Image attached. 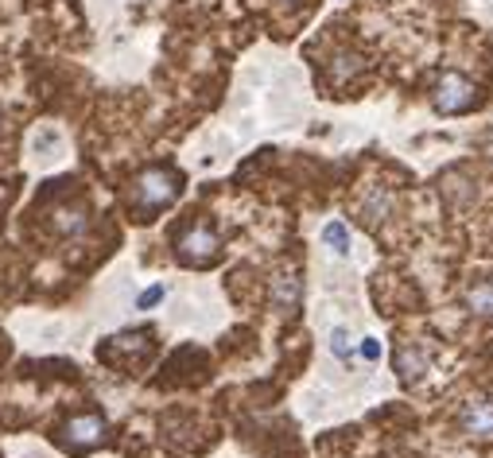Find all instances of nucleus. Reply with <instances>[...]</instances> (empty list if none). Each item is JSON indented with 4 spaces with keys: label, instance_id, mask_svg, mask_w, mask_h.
Instances as JSON below:
<instances>
[{
    "label": "nucleus",
    "instance_id": "obj_3",
    "mask_svg": "<svg viewBox=\"0 0 493 458\" xmlns=\"http://www.w3.org/2000/svg\"><path fill=\"white\" fill-rule=\"evenodd\" d=\"M431 105L443 113V117H454V113H466L474 105V86L466 82L463 74H443L431 90Z\"/></svg>",
    "mask_w": 493,
    "mask_h": 458
},
{
    "label": "nucleus",
    "instance_id": "obj_11",
    "mask_svg": "<svg viewBox=\"0 0 493 458\" xmlns=\"http://www.w3.org/2000/svg\"><path fill=\"white\" fill-rule=\"evenodd\" d=\"M323 241L331 245V249H334L338 256H346V253H350V229L342 226V221H326V226H323Z\"/></svg>",
    "mask_w": 493,
    "mask_h": 458
},
{
    "label": "nucleus",
    "instance_id": "obj_14",
    "mask_svg": "<svg viewBox=\"0 0 493 458\" xmlns=\"http://www.w3.org/2000/svg\"><path fill=\"white\" fill-rule=\"evenodd\" d=\"M361 358H366V361H377L381 358V342H377V338H366V342H361Z\"/></svg>",
    "mask_w": 493,
    "mask_h": 458
},
{
    "label": "nucleus",
    "instance_id": "obj_10",
    "mask_svg": "<svg viewBox=\"0 0 493 458\" xmlns=\"http://www.w3.org/2000/svg\"><path fill=\"white\" fill-rule=\"evenodd\" d=\"M389 206H393V191H389V186H377V191L369 194V203H366V218L377 226V221L389 214Z\"/></svg>",
    "mask_w": 493,
    "mask_h": 458
},
{
    "label": "nucleus",
    "instance_id": "obj_15",
    "mask_svg": "<svg viewBox=\"0 0 493 458\" xmlns=\"http://www.w3.org/2000/svg\"><path fill=\"white\" fill-rule=\"evenodd\" d=\"M288 4H296V0H288Z\"/></svg>",
    "mask_w": 493,
    "mask_h": 458
},
{
    "label": "nucleus",
    "instance_id": "obj_6",
    "mask_svg": "<svg viewBox=\"0 0 493 458\" xmlns=\"http://www.w3.org/2000/svg\"><path fill=\"white\" fill-rule=\"evenodd\" d=\"M299 296H303V284H299V276L296 272H280L272 280V303H276V311H296L299 307Z\"/></svg>",
    "mask_w": 493,
    "mask_h": 458
},
{
    "label": "nucleus",
    "instance_id": "obj_8",
    "mask_svg": "<svg viewBox=\"0 0 493 458\" xmlns=\"http://www.w3.org/2000/svg\"><path fill=\"white\" fill-rule=\"evenodd\" d=\"M51 221H55V229L63 233V238H74V233L86 229L90 218H86V210H82V206H55Z\"/></svg>",
    "mask_w": 493,
    "mask_h": 458
},
{
    "label": "nucleus",
    "instance_id": "obj_7",
    "mask_svg": "<svg viewBox=\"0 0 493 458\" xmlns=\"http://www.w3.org/2000/svg\"><path fill=\"white\" fill-rule=\"evenodd\" d=\"M396 373H401L404 381L424 377V373H428V354L416 342H401V350H396Z\"/></svg>",
    "mask_w": 493,
    "mask_h": 458
},
{
    "label": "nucleus",
    "instance_id": "obj_13",
    "mask_svg": "<svg viewBox=\"0 0 493 458\" xmlns=\"http://www.w3.org/2000/svg\"><path fill=\"white\" fill-rule=\"evenodd\" d=\"M163 299V284H156V288H148V291H140V299H136V307L140 311H151L156 303Z\"/></svg>",
    "mask_w": 493,
    "mask_h": 458
},
{
    "label": "nucleus",
    "instance_id": "obj_4",
    "mask_svg": "<svg viewBox=\"0 0 493 458\" xmlns=\"http://www.w3.org/2000/svg\"><path fill=\"white\" fill-rule=\"evenodd\" d=\"M175 253H179L183 264H210L218 256V233L210 226H191L175 241Z\"/></svg>",
    "mask_w": 493,
    "mask_h": 458
},
{
    "label": "nucleus",
    "instance_id": "obj_2",
    "mask_svg": "<svg viewBox=\"0 0 493 458\" xmlns=\"http://www.w3.org/2000/svg\"><path fill=\"white\" fill-rule=\"evenodd\" d=\"M459 428L466 439L489 443L493 439V393H474L459 412Z\"/></svg>",
    "mask_w": 493,
    "mask_h": 458
},
{
    "label": "nucleus",
    "instance_id": "obj_9",
    "mask_svg": "<svg viewBox=\"0 0 493 458\" xmlns=\"http://www.w3.org/2000/svg\"><path fill=\"white\" fill-rule=\"evenodd\" d=\"M466 307L493 319V280H482V284H474L471 291H466Z\"/></svg>",
    "mask_w": 493,
    "mask_h": 458
},
{
    "label": "nucleus",
    "instance_id": "obj_12",
    "mask_svg": "<svg viewBox=\"0 0 493 458\" xmlns=\"http://www.w3.org/2000/svg\"><path fill=\"white\" fill-rule=\"evenodd\" d=\"M331 350H334V358H342V361H350L354 358V342H350V334L338 326V331L331 334Z\"/></svg>",
    "mask_w": 493,
    "mask_h": 458
},
{
    "label": "nucleus",
    "instance_id": "obj_1",
    "mask_svg": "<svg viewBox=\"0 0 493 458\" xmlns=\"http://www.w3.org/2000/svg\"><path fill=\"white\" fill-rule=\"evenodd\" d=\"M179 175H175L171 168H148L144 175L136 179V186H133V203H136V210L140 214H156V210H163V206H171L175 203V194H179Z\"/></svg>",
    "mask_w": 493,
    "mask_h": 458
},
{
    "label": "nucleus",
    "instance_id": "obj_5",
    "mask_svg": "<svg viewBox=\"0 0 493 458\" xmlns=\"http://www.w3.org/2000/svg\"><path fill=\"white\" fill-rule=\"evenodd\" d=\"M105 439V419L101 416H74L63 424V443L74 451H90L98 447V443Z\"/></svg>",
    "mask_w": 493,
    "mask_h": 458
}]
</instances>
